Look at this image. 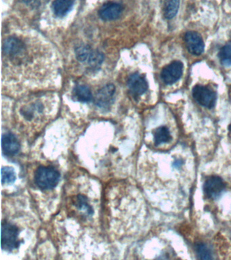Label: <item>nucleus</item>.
I'll return each instance as SVG.
<instances>
[{
    "mask_svg": "<svg viewBox=\"0 0 231 260\" xmlns=\"http://www.w3.org/2000/svg\"><path fill=\"white\" fill-rule=\"evenodd\" d=\"M60 180V174L56 169L51 167H40L36 171L35 182L42 190L54 188Z\"/></svg>",
    "mask_w": 231,
    "mask_h": 260,
    "instance_id": "obj_1",
    "label": "nucleus"
},
{
    "mask_svg": "<svg viewBox=\"0 0 231 260\" xmlns=\"http://www.w3.org/2000/svg\"><path fill=\"white\" fill-rule=\"evenodd\" d=\"M19 230L15 225L3 223L2 225V248L6 251H11L19 247L20 241L18 239Z\"/></svg>",
    "mask_w": 231,
    "mask_h": 260,
    "instance_id": "obj_2",
    "label": "nucleus"
},
{
    "mask_svg": "<svg viewBox=\"0 0 231 260\" xmlns=\"http://www.w3.org/2000/svg\"><path fill=\"white\" fill-rule=\"evenodd\" d=\"M192 95L199 105L208 109H212L216 104V93L212 89L204 85H195L192 88Z\"/></svg>",
    "mask_w": 231,
    "mask_h": 260,
    "instance_id": "obj_3",
    "label": "nucleus"
},
{
    "mask_svg": "<svg viewBox=\"0 0 231 260\" xmlns=\"http://www.w3.org/2000/svg\"><path fill=\"white\" fill-rule=\"evenodd\" d=\"M183 63L180 60H174L166 65L162 69L161 77L166 85H173L179 81L183 74Z\"/></svg>",
    "mask_w": 231,
    "mask_h": 260,
    "instance_id": "obj_4",
    "label": "nucleus"
},
{
    "mask_svg": "<svg viewBox=\"0 0 231 260\" xmlns=\"http://www.w3.org/2000/svg\"><path fill=\"white\" fill-rule=\"evenodd\" d=\"M186 48L190 54L200 56L204 52L205 44L202 36L197 32H186L184 37Z\"/></svg>",
    "mask_w": 231,
    "mask_h": 260,
    "instance_id": "obj_5",
    "label": "nucleus"
},
{
    "mask_svg": "<svg viewBox=\"0 0 231 260\" xmlns=\"http://www.w3.org/2000/svg\"><path fill=\"white\" fill-rule=\"evenodd\" d=\"M225 184L220 177H209L204 184V192L208 199H216L224 190Z\"/></svg>",
    "mask_w": 231,
    "mask_h": 260,
    "instance_id": "obj_6",
    "label": "nucleus"
},
{
    "mask_svg": "<svg viewBox=\"0 0 231 260\" xmlns=\"http://www.w3.org/2000/svg\"><path fill=\"white\" fill-rule=\"evenodd\" d=\"M127 84L131 93L137 97L145 93L149 87L147 79L139 73H133L129 76Z\"/></svg>",
    "mask_w": 231,
    "mask_h": 260,
    "instance_id": "obj_7",
    "label": "nucleus"
},
{
    "mask_svg": "<svg viewBox=\"0 0 231 260\" xmlns=\"http://www.w3.org/2000/svg\"><path fill=\"white\" fill-rule=\"evenodd\" d=\"M115 87L113 84H107L98 91L95 98V103L100 107H109L112 104Z\"/></svg>",
    "mask_w": 231,
    "mask_h": 260,
    "instance_id": "obj_8",
    "label": "nucleus"
},
{
    "mask_svg": "<svg viewBox=\"0 0 231 260\" xmlns=\"http://www.w3.org/2000/svg\"><path fill=\"white\" fill-rule=\"evenodd\" d=\"M123 7L121 4L110 2L105 4L99 11V16L105 21L117 19L121 15Z\"/></svg>",
    "mask_w": 231,
    "mask_h": 260,
    "instance_id": "obj_9",
    "label": "nucleus"
},
{
    "mask_svg": "<svg viewBox=\"0 0 231 260\" xmlns=\"http://www.w3.org/2000/svg\"><path fill=\"white\" fill-rule=\"evenodd\" d=\"M2 146H3L4 153L8 156L15 155L20 150L19 141L17 138L11 133L4 134Z\"/></svg>",
    "mask_w": 231,
    "mask_h": 260,
    "instance_id": "obj_10",
    "label": "nucleus"
},
{
    "mask_svg": "<svg viewBox=\"0 0 231 260\" xmlns=\"http://www.w3.org/2000/svg\"><path fill=\"white\" fill-rule=\"evenodd\" d=\"M25 45L17 38H10L3 44L4 54L7 56H15L23 52Z\"/></svg>",
    "mask_w": 231,
    "mask_h": 260,
    "instance_id": "obj_11",
    "label": "nucleus"
},
{
    "mask_svg": "<svg viewBox=\"0 0 231 260\" xmlns=\"http://www.w3.org/2000/svg\"><path fill=\"white\" fill-rule=\"evenodd\" d=\"M73 5V0H55L52 4V8L56 16L62 17L70 11Z\"/></svg>",
    "mask_w": 231,
    "mask_h": 260,
    "instance_id": "obj_12",
    "label": "nucleus"
},
{
    "mask_svg": "<svg viewBox=\"0 0 231 260\" xmlns=\"http://www.w3.org/2000/svg\"><path fill=\"white\" fill-rule=\"evenodd\" d=\"M171 139V134L166 126H161L154 132V142L156 146L170 142Z\"/></svg>",
    "mask_w": 231,
    "mask_h": 260,
    "instance_id": "obj_13",
    "label": "nucleus"
},
{
    "mask_svg": "<svg viewBox=\"0 0 231 260\" xmlns=\"http://www.w3.org/2000/svg\"><path fill=\"white\" fill-rule=\"evenodd\" d=\"M180 0H166L163 8L166 19L171 20L177 14L180 8Z\"/></svg>",
    "mask_w": 231,
    "mask_h": 260,
    "instance_id": "obj_14",
    "label": "nucleus"
},
{
    "mask_svg": "<svg viewBox=\"0 0 231 260\" xmlns=\"http://www.w3.org/2000/svg\"><path fill=\"white\" fill-rule=\"evenodd\" d=\"M74 95L78 101L83 102V103H88L92 99V94L90 89L86 85H78L75 88Z\"/></svg>",
    "mask_w": 231,
    "mask_h": 260,
    "instance_id": "obj_15",
    "label": "nucleus"
},
{
    "mask_svg": "<svg viewBox=\"0 0 231 260\" xmlns=\"http://www.w3.org/2000/svg\"><path fill=\"white\" fill-rule=\"evenodd\" d=\"M218 58L224 66H231V44H227L221 48L218 52Z\"/></svg>",
    "mask_w": 231,
    "mask_h": 260,
    "instance_id": "obj_16",
    "label": "nucleus"
},
{
    "mask_svg": "<svg viewBox=\"0 0 231 260\" xmlns=\"http://www.w3.org/2000/svg\"><path fill=\"white\" fill-rule=\"evenodd\" d=\"M93 51L88 46H81L76 49V58L80 62H86L90 58Z\"/></svg>",
    "mask_w": 231,
    "mask_h": 260,
    "instance_id": "obj_17",
    "label": "nucleus"
},
{
    "mask_svg": "<svg viewBox=\"0 0 231 260\" xmlns=\"http://www.w3.org/2000/svg\"><path fill=\"white\" fill-rule=\"evenodd\" d=\"M16 180L15 171L12 168L5 167L2 168V182L3 184H12Z\"/></svg>",
    "mask_w": 231,
    "mask_h": 260,
    "instance_id": "obj_18",
    "label": "nucleus"
},
{
    "mask_svg": "<svg viewBox=\"0 0 231 260\" xmlns=\"http://www.w3.org/2000/svg\"><path fill=\"white\" fill-rule=\"evenodd\" d=\"M76 205L80 210L84 211L88 215L92 214L93 209L92 207L89 205L86 197L84 195H78L76 199Z\"/></svg>",
    "mask_w": 231,
    "mask_h": 260,
    "instance_id": "obj_19",
    "label": "nucleus"
},
{
    "mask_svg": "<svg viewBox=\"0 0 231 260\" xmlns=\"http://www.w3.org/2000/svg\"><path fill=\"white\" fill-rule=\"evenodd\" d=\"M195 251L198 257L202 259H212V253L208 246L204 243L196 244Z\"/></svg>",
    "mask_w": 231,
    "mask_h": 260,
    "instance_id": "obj_20",
    "label": "nucleus"
},
{
    "mask_svg": "<svg viewBox=\"0 0 231 260\" xmlns=\"http://www.w3.org/2000/svg\"><path fill=\"white\" fill-rule=\"evenodd\" d=\"M103 58H104V56L102 53L99 52L98 51H93L92 54H91L90 58L87 62L91 68L96 69L102 64Z\"/></svg>",
    "mask_w": 231,
    "mask_h": 260,
    "instance_id": "obj_21",
    "label": "nucleus"
},
{
    "mask_svg": "<svg viewBox=\"0 0 231 260\" xmlns=\"http://www.w3.org/2000/svg\"><path fill=\"white\" fill-rule=\"evenodd\" d=\"M24 2L32 7H38L41 4L42 0H24Z\"/></svg>",
    "mask_w": 231,
    "mask_h": 260,
    "instance_id": "obj_22",
    "label": "nucleus"
}]
</instances>
